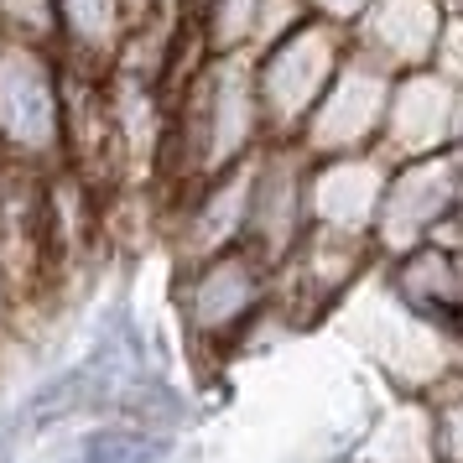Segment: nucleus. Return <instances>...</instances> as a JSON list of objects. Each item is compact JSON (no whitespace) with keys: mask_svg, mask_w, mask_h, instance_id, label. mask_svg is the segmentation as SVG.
Segmentation results:
<instances>
[{"mask_svg":"<svg viewBox=\"0 0 463 463\" xmlns=\"http://www.w3.org/2000/svg\"><path fill=\"white\" fill-rule=\"evenodd\" d=\"M391 79L380 63L359 58L349 47V58L338 63L328 89L317 94V105L307 109V120L297 126V146L307 156H349V151H370L385 126V105H391Z\"/></svg>","mask_w":463,"mask_h":463,"instance_id":"20e7f679","label":"nucleus"},{"mask_svg":"<svg viewBox=\"0 0 463 463\" xmlns=\"http://www.w3.org/2000/svg\"><path fill=\"white\" fill-rule=\"evenodd\" d=\"M68 89L73 68L58 47L0 37V151L11 167H68Z\"/></svg>","mask_w":463,"mask_h":463,"instance_id":"f257e3e1","label":"nucleus"},{"mask_svg":"<svg viewBox=\"0 0 463 463\" xmlns=\"http://www.w3.org/2000/svg\"><path fill=\"white\" fill-rule=\"evenodd\" d=\"M22 292H16V281H11V271H5V260H0V344L11 338V328H16V317H22Z\"/></svg>","mask_w":463,"mask_h":463,"instance_id":"1a4fd4ad","label":"nucleus"},{"mask_svg":"<svg viewBox=\"0 0 463 463\" xmlns=\"http://www.w3.org/2000/svg\"><path fill=\"white\" fill-rule=\"evenodd\" d=\"M183 11H188V0H162V26L183 32Z\"/></svg>","mask_w":463,"mask_h":463,"instance_id":"9b49d317","label":"nucleus"},{"mask_svg":"<svg viewBox=\"0 0 463 463\" xmlns=\"http://www.w3.org/2000/svg\"><path fill=\"white\" fill-rule=\"evenodd\" d=\"M364 5H370V0H307V16L338 26V32H349V26L359 22V11H364Z\"/></svg>","mask_w":463,"mask_h":463,"instance_id":"6e6552de","label":"nucleus"},{"mask_svg":"<svg viewBox=\"0 0 463 463\" xmlns=\"http://www.w3.org/2000/svg\"><path fill=\"white\" fill-rule=\"evenodd\" d=\"M0 37L58 47V0H0Z\"/></svg>","mask_w":463,"mask_h":463,"instance_id":"0eeeda50","label":"nucleus"},{"mask_svg":"<svg viewBox=\"0 0 463 463\" xmlns=\"http://www.w3.org/2000/svg\"><path fill=\"white\" fill-rule=\"evenodd\" d=\"M0 172H5V151H0Z\"/></svg>","mask_w":463,"mask_h":463,"instance_id":"f8f14e48","label":"nucleus"},{"mask_svg":"<svg viewBox=\"0 0 463 463\" xmlns=\"http://www.w3.org/2000/svg\"><path fill=\"white\" fill-rule=\"evenodd\" d=\"M344 58H349V32L317 22V16L297 22L292 32L271 37L266 47H255V99H260V120H266L271 141H292Z\"/></svg>","mask_w":463,"mask_h":463,"instance_id":"f03ea898","label":"nucleus"},{"mask_svg":"<svg viewBox=\"0 0 463 463\" xmlns=\"http://www.w3.org/2000/svg\"><path fill=\"white\" fill-rule=\"evenodd\" d=\"M130 37L126 0H58V52L73 73L105 79Z\"/></svg>","mask_w":463,"mask_h":463,"instance_id":"39448f33","label":"nucleus"},{"mask_svg":"<svg viewBox=\"0 0 463 463\" xmlns=\"http://www.w3.org/2000/svg\"><path fill=\"white\" fill-rule=\"evenodd\" d=\"M276 266L260 260L250 245H230V250L198 255L183 266V287H177V307L183 323L198 344H234L271 302Z\"/></svg>","mask_w":463,"mask_h":463,"instance_id":"7ed1b4c3","label":"nucleus"},{"mask_svg":"<svg viewBox=\"0 0 463 463\" xmlns=\"http://www.w3.org/2000/svg\"><path fill=\"white\" fill-rule=\"evenodd\" d=\"M126 16H130V32H151V26H162V0H126Z\"/></svg>","mask_w":463,"mask_h":463,"instance_id":"9d476101","label":"nucleus"},{"mask_svg":"<svg viewBox=\"0 0 463 463\" xmlns=\"http://www.w3.org/2000/svg\"><path fill=\"white\" fill-rule=\"evenodd\" d=\"M162 453H167V438H156L141 421H130V427H99L84 442V463H156Z\"/></svg>","mask_w":463,"mask_h":463,"instance_id":"423d86ee","label":"nucleus"}]
</instances>
